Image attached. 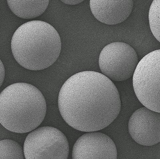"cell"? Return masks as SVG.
<instances>
[{
    "label": "cell",
    "mask_w": 160,
    "mask_h": 159,
    "mask_svg": "<svg viewBox=\"0 0 160 159\" xmlns=\"http://www.w3.org/2000/svg\"><path fill=\"white\" fill-rule=\"evenodd\" d=\"M121 101L114 84L103 74L93 71L70 77L60 90L59 110L64 120L76 130L98 131L119 115Z\"/></svg>",
    "instance_id": "6da1fadb"
},
{
    "label": "cell",
    "mask_w": 160,
    "mask_h": 159,
    "mask_svg": "<svg viewBox=\"0 0 160 159\" xmlns=\"http://www.w3.org/2000/svg\"><path fill=\"white\" fill-rule=\"evenodd\" d=\"M62 43L59 34L44 21H29L19 27L11 41L13 55L23 68L40 71L51 66L59 56Z\"/></svg>",
    "instance_id": "7a4b0ae2"
},
{
    "label": "cell",
    "mask_w": 160,
    "mask_h": 159,
    "mask_svg": "<svg viewBox=\"0 0 160 159\" xmlns=\"http://www.w3.org/2000/svg\"><path fill=\"white\" fill-rule=\"evenodd\" d=\"M47 109L42 94L31 84L14 83L0 94V122L13 132L25 133L35 130L43 121Z\"/></svg>",
    "instance_id": "3957f363"
},
{
    "label": "cell",
    "mask_w": 160,
    "mask_h": 159,
    "mask_svg": "<svg viewBox=\"0 0 160 159\" xmlns=\"http://www.w3.org/2000/svg\"><path fill=\"white\" fill-rule=\"evenodd\" d=\"M133 76L134 90L139 101L160 113V49L143 57Z\"/></svg>",
    "instance_id": "277c9868"
},
{
    "label": "cell",
    "mask_w": 160,
    "mask_h": 159,
    "mask_svg": "<svg viewBox=\"0 0 160 159\" xmlns=\"http://www.w3.org/2000/svg\"><path fill=\"white\" fill-rule=\"evenodd\" d=\"M23 151L26 159H67L69 144L66 136L58 129L42 127L28 134L24 142Z\"/></svg>",
    "instance_id": "5b68a950"
},
{
    "label": "cell",
    "mask_w": 160,
    "mask_h": 159,
    "mask_svg": "<svg viewBox=\"0 0 160 159\" xmlns=\"http://www.w3.org/2000/svg\"><path fill=\"white\" fill-rule=\"evenodd\" d=\"M138 63L137 54L128 44L115 42L102 49L99 65L103 74L110 79L121 82L132 76Z\"/></svg>",
    "instance_id": "8992f818"
},
{
    "label": "cell",
    "mask_w": 160,
    "mask_h": 159,
    "mask_svg": "<svg viewBox=\"0 0 160 159\" xmlns=\"http://www.w3.org/2000/svg\"><path fill=\"white\" fill-rule=\"evenodd\" d=\"M128 130L133 140L146 146L160 142V113L145 107L135 111L130 118Z\"/></svg>",
    "instance_id": "52a82bcc"
},
{
    "label": "cell",
    "mask_w": 160,
    "mask_h": 159,
    "mask_svg": "<svg viewBox=\"0 0 160 159\" xmlns=\"http://www.w3.org/2000/svg\"><path fill=\"white\" fill-rule=\"evenodd\" d=\"M116 145L111 138L103 133L88 132L75 143L72 152L75 159H117Z\"/></svg>",
    "instance_id": "ba28073f"
},
{
    "label": "cell",
    "mask_w": 160,
    "mask_h": 159,
    "mask_svg": "<svg viewBox=\"0 0 160 159\" xmlns=\"http://www.w3.org/2000/svg\"><path fill=\"white\" fill-rule=\"evenodd\" d=\"M93 16L98 21L108 25L124 21L133 9V0H90Z\"/></svg>",
    "instance_id": "9c48e42d"
},
{
    "label": "cell",
    "mask_w": 160,
    "mask_h": 159,
    "mask_svg": "<svg viewBox=\"0 0 160 159\" xmlns=\"http://www.w3.org/2000/svg\"><path fill=\"white\" fill-rule=\"evenodd\" d=\"M8 7L17 16L26 19L41 16L46 11L49 0H7Z\"/></svg>",
    "instance_id": "30bf717a"
},
{
    "label": "cell",
    "mask_w": 160,
    "mask_h": 159,
    "mask_svg": "<svg viewBox=\"0 0 160 159\" xmlns=\"http://www.w3.org/2000/svg\"><path fill=\"white\" fill-rule=\"evenodd\" d=\"M23 149L17 142L9 139L0 142V159L25 158Z\"/></svg>",
    "instance_id": "8fae6325"
},
{
    "label": "cell",
    "mask_w": 160,
    "mask_h": 159,
    "mask_svg": "<svg viewBox=\"0 0 160 159\" xmlns=\"http://www.w3.org/2000/svg\"><path fill=\"white\" fill-rule=\"evenodd\" d=\"M150 29L157 40L160 43V0H153L148 14Z\"/></svg>",
    "instance_id": "7c38bea8"
},
{
    "label": "cell",
    "mask_w": 160,
    "mask_h": 159,
    "mask_svg": "<svg viewBox=\"0 0 160 159\" xmlns=\"http://www.w3.org/2000/svg\"><path fill=\"white\" fill-rule=\"evenodd\" d=\"M63 2L68 5H76L83 2L84 0H61Z\"/></svg>",
    "instance_id": "4fadbf2b"
},
{
    "label": "cell",
    "mask_w": 160,
    "mask_h": 159,
    "mask_svg": "<svg viewBox=\"0 0 160 159\" xmlns=\"http://www.w3.org/2000/svg\"><path fill=\"white\" fill-rule=\"evenodd\" d=\"M1 86H2L3 81L4 80V77L5 76V71L3 65V64L2 63V61H1Z\"/></svg>",
    "instance_id": "5bb4252c"
}]
</instances>
